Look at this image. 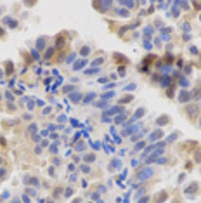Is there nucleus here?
<instances>
[{
	"label": "nucleus",
	"mask_w": 201,
	"mask_h": 203,
	"mask_svg": "<svg viewBox=\"0 0 201 203\" xmlns=\"http://www.w3.org/2000/svg\"><path fill=\"white\" fill-rule=\"evenodd\" d=\"M7 108H9V111H14V110H16V106H14L12 102H9V104H7Z\"/></svg>",
	"instance_id": "obj_36"
},
{
	"label": "nucleus",
	"mask_w": 201,
	"mask_h": 203,
	"mask_svg": "<svg viewBox=\"0 0 201 203\" xmlns=\"http://www.w3.org/2000/svg\"><path fill=\"white\" fill-rule=\"evenodd\" d=\"M199 127H201V118H199Z\"/></svg>",
	"instance_id": "obj_44"
},
{
	"label": "nucleus",
	"mask_w": 201,
	"mask_h": 203,
	"mask_svg": "<svg viewBox=\"0 0 201 203\" xmlns=\"http://www.w3.org/2000/svg\"><path fill=\"white\" fill-rule=\"evenodd\" d=\"M82 66H85V61H78V63H75V64H73V70H75V71H78V70H82Z\"/></svg>",
	"instance_id": "obj_16"
},
{
	"label": "nucleus",
	"mask_w": 201,
	"mask_h": 203,
	"mask_svg": "<svg viewBox=\"0 0 201 203\" xmlns=\"http://www.w3.org/2000/svg\"><path fill=\"white\" fill-rule=\"evenodd\" d=\"M83 160H85L87 163H92V162L96 160V155H87V156H83Z\"/></svg>",
	"instance_id": "obj_22"
},
{
	"label": "nucleus",
	"mask_w": 201,
	"mask_h": 203,
	"mask_svg": "<svg viewBox=\"0 0 201 203\" xmlns=\"http://www.w3.org/2000/svg\"><path fill=\"white\" fill-rule=\"evenodd\" d=\"M168 123H170V116L161 115V116H158V118H156V125H160V127H163V125H168Z\"/></svg>",
	"instance_id": "obj_8"
},
{
	"label": "nucleus",
	"mask_w": 201,
	"mask_h": 203,
	"mask_svg": "<svg viewBox=\"0 0 201 203\" xmlns=\"http://www.w3.org/2000/svg\"><path fill=\"white\" fill-rule=\"evenodd\" d=\"M94 7H96V9H99L102 14H108L111 9H113V2H96V4H94Z\"/></svg>",
	"instance_id": "obj_3"
},
{
	"label": "nucleus",
	"mask_w": 201,
	"mask_h": 203,
	"mask_svg": "<svg viewBox=\"0 0 201 203\" xmlns=\"http://www.w3.org/2000/svg\"><path fill=\"white\" fill-rule=\"evenodd\" d=\"M191 101V92L187 90H180L179 92V102H189Z\"/></svg>",
	"instance_id": "obj_7"
},
{
	"label": "nucleus",
	"mask_w": 201,
	"mask_h": 203,
	"mask_svg": "<svg viewBox=\"0 0 201 203\" xmlns=\"http://www.w3.org/2000/svg\"><path fill=\"white\" fill-rule=\"evenodd\" d=\"M101 63H102V59H97V61H94L92 64H94V66H97V64H101Z\"/></svg>",
	"instance_id": "obj_41"
},
{
	"label": "nucleus",
	"mask_w": 201,
	"mask_h": 203,
	"mask_svg": "<svg viewBox=\"0 0 201 203\" xmlns=\"http://www.w3.org/2000/svg\"><path fill=\"white\" fill-rule=\"evenodd\" d=\"M160 137H163V130H154V132H151V136H149V141H158Z\"/></svg>",
	"instance_id": "obj_10"
},
{
	"label": "nucleus",
	"mask_w": 201,
	"mask_h": 203,
	"mask_svg": "<svg viewBox=\"0 0 201 203\" xmlns=\"http://www.w3.org/2000/svg\"><path fill=\"white\" fill-rule=\"evenodd\" d=\"M4 24H9V28H18V21L12 18H5L4 19Z\"/></svg>",
	"instance_id": "obj_11"
},
{
	"label": "nucleus",
	"mask_w": 201,
	"mask_h": 203,
	"mask_svg": "<svg viewBox=\"0 0 201 203\" xmlns=\"http://www.w3.org/2000/svg\"><path fill=\"white\" fill-rule=\"evenodd\" d=\"M144 113H146V110H144V108H140L135 115H134V118H140V116H144Z\"/></svg>",
	"instance_id": "obj_24"
},
{
	"label": "nucleus",
	"mask_w": 201,
	"mask_h": 203,
	"mask_svg": "<svg viewBox=\"0 0 201 203\" xmlns=\"http://www.w3.org/2000/svg\"><path fill=\"white\" fill-rule=\"evenodd\" d=\"M179 84L182 85V87H189V80L186 78V76H180V78H179Z\"/></svg>",
	"instance_id": "obj_17"
},
{
	"label": "nucleus",
	"mask_w": 201,
	"mask_h": 203,
	"mask_svg": "<svg viewBox=\"0 0 201 203\" xmlns=\"http://www.w3.org/2000/svg\"><path fill=\"white\" fill-rule=\"evenodd\" d=\"M184 111H186V115H187V118L191 120V122H194V120L199 116V106H198V104H187Z\"/></svg>",
	"instance_id": "obj_1"
},
{
	"label": "nucleus",
	"mask_w": 201,
	"mask_h": 203,
	"mask_svg": "<svg viewBox=\"0 0 201 203\" xmlns=\"http://www.w3.org/2000/svg\"><path fill=\"white\" fill-rule=\"evenodd\" d=\"M184 31H189V30H191V26H189V24H187V23H184Z\"/></svg>",
	"instance_id": "obj_37"
},
{
	"label": "nucleus",
	"mask_w": 201,
	"mask_h": 203,
	"mask_svg": "<svg viewBox=\"0 0 201 203\" xmlns=\"http://www.w3.org/2000/svg\"><path fill=\"white\" fill-rule=\"evenodd\" d=\"M149 177H153V168H151V167L142 168L140 172H137L135 179H137V181H140V182H144V181H148Z\"/></svg>",
	"instance_id": "obj_2"
},
{
	"label": "nucleus",
	"mask_w": 201,
	"mask_h": 203,
	"mask_svg": "<svg viewBox=\"0 0 201 203\" xmlns=\"http://www.w3.org/2000/svg\"><path fill=\"white\" fill-rule=\"evenodd\" d=\"M132 99H134V96H127V97H123V99H122L120 102H122V104H125V102H130Z\"/></svg>",
	"instance_id": "obj_27"
},
{
	"label": "nucleus",
	"mask_w": 201,
	"mask_h": 203,
	"mask_svg": "<svg viewBox=\"0 0 201 203\" xmlns=\"http://www.w3.org/2000/svg\"><path fill=\"white\" fill-rule=\"evenodd\" d=\"M5 66H7V75L12 73V61H5Z\"/></svg>",
	"instance_id": "obj_23"
},
{
	"label": "nucleus",
	"mask_w": 201,
	"mask_h": 203,
	"mask_svg": "<svg viewBox=\"0 0 201 203\" xmlns=\"http://www.w3.org/2000/svg\"><path fill=\"white\" fill-rule=\"evenodd\" d=\"M66 37H68L66 31H62V33H59V35L56 37V42H54V49H56V50H57V49H62L66 45V40H64Z\"/></svg>",
	"instance_id": "obj_4"
},
{
	"label": "nucleus",
	"mask_w": 201,
	"mask_h": 203,
	"mask_svg": "<svg viewBox=\"0 0 201 203\" xmlns=\"http://www.w3.org/2000/svg\"><path fill=\"white\" fill-rule=\"evenodd\" d=\"M165 61H166V63H172V61H173V56H172V54H168V56H165Z\"/></svg>",
	"instance_id": "obj_33"
},
{
	"label": "nucleus",
	"mask_w": 201,
	"mask_h": 203,
	"mask_svg": "<svg viewBox=\"0 0 201 203\" xmlns=\"http://www.w3.org/2000/svg\"><path fill=\"white\" fill-rule=\"evenodd\" d=\"M199 19H201V14H199Z\"/></svg>",
	"instance_id": "obj_45"
},
{
	"label": "nucleus",
	"mask_w": 201,
	"mask_h": 203,
	"mask_svg": "<svg viewBox=\"0 0 201 203\" xmlns=\"http://www.w3.org/2000/svg\"><path fill=\"white\" fill-rule=\"evenodd\" d=\"M191 54H194V56H199V50H198L196 47H191Z\"/></svg>",
	"instance_id": "obj_32"
},
{
	"label": "nucleus",
	"mask_w": 201,
	"mask_h": 203,
	"mask_svg": "<svg viewBox=\"0 0 201 203\" xmlns=\"http://www.w3.org/2000/svg\"><path fill=\"white\" fill-rule=\"evenodd\" d=\"M118 73H120V76L125 75V66H120V71H118Z\"/></svg>",
	"instance_id": "obj_35"
},
{
	"label": "nucleus",
	"mask_w": 201,
	"mask_h": 203,
	"mask_svg": "<svg viewBox=\"0 0 201 203\" xmlns=\"http://www.w3.org/2000/svg\"><path fill=\"white\" fill-rule=\"evenodd\" d=\"M142 148H144V142H139V144H135V149H134V153H135V151H139V149H142Z\"/></svg>",
	"instance_id": "obj_31"
},
{
	"label": "nucleus",
	"mask_w": 201,
	"mask_h": 203,
	"mask_svg": "<svg viewBox=\"0 0 201 203\" xmlns=\"http://www.w3.org/2000/svg\"><path fill=\"white\" fill-rule=\"evenodd\" d=\"M199 56H201V54H199Z\"/></svg>",
	"instance_id": "obj_46"
},
{
	"label": "nucleus",
	"mask_w": 201,
	"mask_h": 203,
	"mask_svg": "<svg viewBox=\"0 0 201 203\" xmlns=\"http://www.w3.org/2000/svg\"><path fill=\"white\" fill-rule=\"evenodd\" d=\"M116 14L122 16V18H128V14H130V12H128L127 9H118V11H116Z\"/></svg>",
	"instance_id": "obj_15"
},
{
	"label": "nucleus",
	"mask_w": 201,
	"mask_h": 203,
	"mask_svg": "<svg viewBox=\"0 0 201 203\" xmlns=\"http://www.w3.org/2000/svg\"><path fill=\"white\" fill-rule=\"evenodd\" d=\"M166 198H168V193H166V191H160V194L153 200V203H163Z\"/></svg>",
	"instance_id": "obj_9"
},
{
	"label": "nucleus",
	"mask_w": 201,
	"mask_h": 203,
	"mask_svg": "<svg viewBox=\"0 0 201 203\" xmlns=\"http://www.w3.org/2000/svg\"><path fill=\"white\" fill-rule=\"evenodd\" d=\"M80 54H82V58H87L88 54H90V47H88V45H83V47L80 49Z\"/></svg>",
	"instance_id": "obj_13"
},
{
	"label": "nucleus",
	"mask_w": 201,
	"mask_h": 203,
	"mask_svg": "<svg viewBox=\"0 0 201 203\" xmlns=\"http://www.w3.org/2000/svg\"><path fill=\"white\" fill-rule=\"evenodd\" d=\"M71 101H75V102H78V101H80V94H78V92H75V94H71Z\"/></svg>",
	"instance_id": "obj_26"
},
{
	"label": "nucleus",
	"mask_w": 201,
	"mask_h": 203,
	"mask_svg": "<svg viewBox=\"0 0 201 203\" xmlns=\"http://www.w3.org/2000/svg\"><path fill=\"white\" fill-rule=\"evenodd\" d=\"M82 170L87 174V172H90V167H88V165H82Z\"/></svg>",
	"instance_id": "obj_34"
},
{
	"label": "nucleus",
	"mask_w": 201,
	"mask_h": 203,
	"mask_svg": "<svg viewBox=\"0 0 201 203\" xmlns=\"http://www.w3.org/2000/svg\"><path fill=\"white\" fill-rule=\"evenodd\" d=\"M125 118H127V113H120V115L114 118V122H116V123H120V122H123Z\"/></svg>",
	"instance_id": "obj_20"
},
{
	"label": "nucleus",
	"mask_w": 201,
	"mask_h": 203,
	"mask_svg": "<svg viewBox=\"0 0 201 203\" xmlns=\"http://www.w3.org/2000/svg\"><path fill=\"white\" fill-rule=\"evenodd\" d=\"M85 148H87L85 142H78V144H76V151H85Z\"/></svg>",
	"instance_id": "obj_25"
},
{
	"label": "nucleus",
	"mask_w": 201,
	"mask_h": 203,
	"mask_svg": "<svg viewBox=\"0 0 201 203\" xmlns=\"http://www.w3.org/2000/svg\"><path fill=\"white\" fill-rule=\"evenodd\" d=\"M113 96H114L113 92H106V94H102L101 97H102V99H109V97H113Z\"/></svg>",
	"instance_id": "obj_30"
},
{
	"label": "nucleus",
	"mask_w": 201,
	"mask_h": 203,
	"mask_svg": "<svg viewBox=\"0 0 201 203\" xmlns=\"http://www.w3.org/2000/svg\"><path fill=\"white\" fill-rule=\"evenodd\" d=\"M2 76H4V71H2V70H0V78H2Z\"/></svg>",
	"instance_id": "obj_42"
},
{
	"label": "nucleus",
	"mask_w": 201,
	"mask_h": 203,
	"mask_svg": "<svg viewBox=\"0 0 201 203\" xmlns=\"http://www.w3.org/2000/svg\"><path fill=\"white\" fill-rule=\"evenodd\" d=\"M148 201H149L148 196H146V198H140V200H139V203H148Z\"/></svg>",
	"instance_id": "obj_40"
},
{
	"label": "nucleus",
	"mask_w": 201,
	"mask_h": 203,
	"mask_svg": "<svg viewBox=\"0 0 201 203\" xmlns=\"http://www.w3.org/2000/svg\"><path fill=\"white\" fill-rule=\"evenodd\" d=\"M36 47H38V50H42V49L45 47V38H38V42H36Z\"/></svg>",
	"instance_id": "obj_21"
},
{
	"label": "nucleus",
	"mask_w": 201,
	"mask_h": 203,
	"mask_svg": "<svg viewBox=\"0 0 201 203\" xmlns=\"http://www.w3.org/2000/svg\"><path fill=\"white\" fill-rule=\"evenodd\" d=\"M64 196H66V198L73 196V189H71V188H68V189H66V193H64Z\"/></svg>",
	"instance_id": "obj_29"
},
{
	"label": "nucleus",
	"mask_w": 201,
	"mask_h": 203,
	"mask_svg": "<svg viewBox=\"0 0 201 203\" xmlns=\"http://www.w3.org/2000/svg\"><path fill=\"white\" fill-rule=\"evenodd\" d=\"M199 99H201V84H198L191 92V101H199Z\"/></svg>",
	"instance_id": "obj_6"
},
{
	"label": "nucleus",
	"mask_w": 201,
	"mask_h": 203,
	"mask_svg": "<svg viewBox=\"0 0 201 203\" xmlns=\"http://www.w3.org/2000/svg\"><path fill=\"white\" fill-rule=\"evenodd\" d=\"M120 4H122L123 7H128V9H130V7H134V5H135V4H134V2H120Z\"/></svg>",
	"instance_id": "obj_28"
},
{
	"label": "nucleus",
	"mask_w": 201,
	"mask_h": 203,
	"mask_svg": "<svg viewBox=\"0 0 201 203\" xmlns=\"http://www.w3.org/2000/svg\"><path fill=\"white\" fill-rule=\"evenodd\" d=\"M94 97H96V94H94V92L87 94V97H85V99H83V104H87V102H90L92 99H94Z\"/></svg>",
	"instance_id": "obj_19"
},
{
	"label": "nucleus",
	"mask_w": 201,
	"mask_h": 203,
	"mask_svg": "<svg viewBox=\"0 0 201 203\" xmlns=\"http://www.w3.org/2000/svg\"><path fill=\"white\" fill-rule=\"evenodd\" d=\"M61 191H62V189H61V188H57V189H56V191H54V196H59V194H61Z\"/></svg>",
	"instance_id": "obj_38"
},
{
	"label": "nucleus",
	"mask_w": 201,
	"mask_h": 203,
	"mask_svg": "<svg viewBox=\"0 0 201 203\" xmlns=\"http://www.w3.org/2000/svg\"><path fill=\"white\" fill-rule=\"evenodd\" d=\"M198 191H199V184H198V182H191V184H189L187 188L184 189V193H186V194H189V196H191V194H196Z\"/></svg>",
	"instance_id": "obj_5"
},
{
	"label": "nucleus",
	"mask_w": 201,
	"mask_h": 203,
	"mask_svg": "<svg viewBox=\"0 0 201 203\" xmlns=\"http://www.w3.org/2000/svg\"><path fill=\"white\" fill-rule=\"evenodd\" d=\"M170 84H172V78H170V76H161V84H160L161 87H168Z\"/></svg>",
	"instance_id": "obj_14"
},
{
	"label": "nucleus",
	"mask_w": 201,
	"mask_h": 203,
	"mask_svg": "<svg viewBox=\"0 0 201 203\" xmlns=\"http://www.w3.org/2000/svg\"><path fill=\"white\" fill-rule=\"evenodd\" d=\"M54 50H56L54 47H49L47 50H45V54H44V59H45V61H49V59L54 56Z\"/></svg>",
	"instance_id": "obj_12"
},
{
	"label": "nucleus",
	"mask_w": 201,
	"mask_h": 203,
	"mask_svg": "<svg viewBox=\"0 0 201 203\" xmlns=\"http://www.w3.org/2000/svg\"><path fill=\"white\" fill-rule=\"evenodd\" d=\"M35 132H36V123H31L30 127H28V134H30V136H35Z\"/></svg>",
	"instance_id": "obj_18"
},
{
	"label": "nucleus",
	"mask_w": 201,
	"mask_h": 203,
	"mask_svg": "<svg viewBox=\"0 0 201 203\" xmlns=\"http://www.w3.org/2000/svg\"><path fill=\"white\" fill-rule=\"evenodd\" d=\"M0 37H4V30H0Z\"/></svg>",
	"instance_id": "obj_43"
},
{
	"label": "nucleus",
	"mask_w": 201,
	"mask_h": 203,
	"mask_svg": "<svg viewBox=\"0 0 201 203\" xmlns=\"http://www.w3.org/2000/svg\"><path fill=\"white\" fill-rule=\"evenodd\" d=\"M75 61V56H68V59H66V63H73Z\"/></svg>",
	"instance_id": "obj_39"
}]
</instances>
